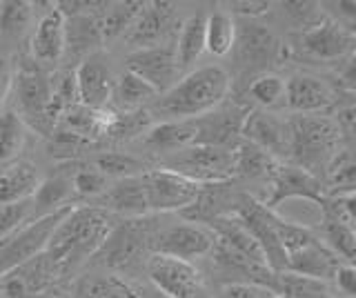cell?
Returning <instances> with one entry per match:
<instances>
[{"label": "cell", "instance_id": "cell-4", "mask_svg": "<svg viewBox=\"0 0 356 298\" xmlns=\"http://www.w3.org/2000/svg\"><path fill=\"white\" fill-rule=\"evenodd\" d=\"M14 112L22 118L27 127L38 134L49 136L54 131V120L49 118V98H51V76L42 72L36 63H22L14 72Z\"/></svg>", "mask_w": 356, "mask_h": 298}, {"label": "cell", "instance_id": "cell-35", "mask_svg": "<svg viewBox=\"0 0 356 298\" xmlns=\"http://www.w3.org/2000/svg\"><path fill=\"white\" fill-rule=\"evenodd\" d=\"M274 294L281 298H330V290L323 281L305 279V276L296 274H276V287Z\"/></svg>", "mask_w": 356, "mask_h": 298}, {"label": "cell", "instance_id": "cell-16", "mask_svg": "<svg viewBox=\"0 0 356 298\" xmlns=\"http://www.w3.org/2000/svg\"><path fill=\"white\" fill-rule=\"evenodd\" d=\"M176 25V5L174 3H145V9L136 23L125 34L127 42L136 49H149L165 45Z\"/></svg>", "mask_w": 356, "mask_h": 298}, {"label": "cell", "instance_id": "cell-2", "mask_svg": "<svg viewBox=\"0 0 356 298\" xmlns=\"http://www.w3.org/2000/svg\"><path fill=\"white\" fill-rule=\"evenodd\" d=\"M229 90V74L218 65H207L189 72L172 90L161 94L154 109L165 116V120H194L225 103Z\"/></svg>", "mask_w": 356, "mask_h": 298}, {"label": "cell", "instance_id": "cell-31", "mask_svg": "<svg viewBox=\"0 0 356 298\" xmlns=\"http://www.w3.org/2000/svg\"><path fill=\"white\" fill-rule=\"evenodd\" d=\"M27 142V125L14 109H0V167L18 160Z\"/></svg>", "mask_w": 356, "mask_h": 298}, {"label": "cell", "instance_id": "cell-19", "mask_svg": "<svg viewBox=\"0 0 356 298\" xmlns=\"http://www.w3.org/2000/svg\"><path fill=\"white\" fill-rule=\"evenodd\" d=\"M285 105L298 114H318L334 103L332 87L316 76L296 74L285 83Z\"/></svg>", "mask_w": 356, "mask_h": 298}, {"label": "cell", "instance_id": "cell-14", "mask_svg": "<svg viewBox=\"0 0 356 298\" xmlns=\"http://www.w3.org/2000/svg\"><path fill=\"white\" fill-rule=\"evenodd\" d=\"M300 47L318 60H341L345 56H352L354 31L343 23L325 18L314 25H307L300 36Z\"/></svg>", "mask_w": 356, "mask_h": 298}, {"label": "cell", "instance_id": "cell-30", "mask_svg": "<svg viewBox=\"0 0 356 298\" xmlns=\"http://www.w3.org/2000/svg\"><path fill=\"white\" fill-rule=\"evenodd\" d=\"M140 234L134 227H114L109 238L105 240V245L100 247V251L107 254L105 263L114 265V267H127V265H131L140 254Z\"/></svg>", "mask_w": 356, "mask_h": 298}, {"label": "cell", "instance_id": "cell-20", "mask_svg": "<svg viewBox=\"0 0 356 298\" xmlns=\"http://www.w3.org/2000/svg\"><path fill=\"white\" fill-rule=\"evenodd\" d=\"M339 265L341 260L325 247L321 236H314L305 245H300L292 254H287L285 272L325 283L327 279H334V272H337Z\"/></svg>", "mask_w": 356, "mask_h": 298}, {"label": "cell", "instance_id": "cell-32", "mask_svg": "<svg viewBox=\"0 0 356 298\" xmlns=\"http://www.w3.org/2000/svg\"><path fill=\"white\" fill-rule=\"evenodd\" d=\"M236 23L227 12H214L205 18V51L211 56H227L236 42Z\"/></svg>", "mask_w": 356, "mask_h": 298}, {"label": "cell", "instance_id": "cell-40", "mask_svg": "<svg viewBox=\"0 0 356 298\" xmlns=\"http://www.w3.org/2000/svg\"><path fill=\"white\" fill-rule=\"evenodd\" d=\"M354 160L350 151H339L334 160L327 167L330 183L334 187V192L330 196L337 194H354Z\"/></svg>", "mask_w": 356, "mask_h": 298}, {"label": "cell", "instance_id": "cell-36", "mask_svg": "<svg viewBox=\"0 0 356 298\" xmlns=\"http://www.w3.org/2000/svg\"><path fill=\"white\" fill-rule=\"evenodd\" d=\"M33 5L25 0L0 3V38H20L31 23Z\"/></svg>", "mask_w": 356, "mask_h": 298}, {"label": "cell", "instance_id": "cell-29", "mask_svg": "<svg viewBox=\"0 0 356 298\" xmlns=\"http://www.w3.org/2000/svg\"><path fill=\"white\" fill-rule=\"evenodd\" d=\"M205 14H196L192 18H187L181 34L176 38V58H178V67L187 69L203 56L205 51Z\"/></svg>", "mask_w": 356, "mask_h": 298}, {"label": "cell", "instance_id": "cell-10", "mask_svg": "<svg viewBox=\"0 0 356 298\" xmlns=\"http://www.w3.org/2000/svg\"><path fill=\"white\" fill-rule=\"evenodd\" d=\"M147 276L167 298H200L203 279L194 263L152 254L147 260Z\"/></svg>", "mask_w": 356, "mask_h": 298}, {"label": "cell", "instance_id": "cell-18", "mask_svg": "<svg viewBox=\"0 0 356 298\" xmlns=\"http://www.w3.org/2000/svg\"><path fill=\"white\" fill-rule=\"evenodd\" d=\"M78 105H85L89 109H103L107 107L111 90H114V76H111L109 65L100 56H87L74 72Z\"/></svg>", "mask_w": 356, "mask_h": 298}, {"label": "cell", "instance_id": "cell-11", "mask_svg": "<svg viewBox=\"0 0 356 298\" xmlns=\"http://www.w3.org/2000/svg\"><path fill=\"white\" fill-rule=\"evenodd\" d=\"M125 72L138 76L147 85H152L159 92V96L172 90L178 83V76H181L176 47L170 45V42L149 49H134L125 60Z\"/></svg>", "mask_w": 356, "mask_h": 298}, {"label": "cell", "instance_id": "cell-24", "mask_svg": "<svg viewBox=\"0 0 356 298\" xmlns=\"http://www.w3.org/2000/svg\"><path fill=\"white\" fill-rule=\"evenodd\" d=\"M103 207L100 209H109V212H116L120 216L127 218H140L147 216V201H145V190H143V181L140 176H127V179H118L111 187H107Z\"/></svg>", "mask_w": 356, "mask_h": 298}, {"label": "cell", "instance_id": "cell-43", "mask_svg": "<svg viewBox=\"0 0 356 298\" xmlns=\"http://www.w3.org/2000/svg\"><path fill=\"white\" fill-rule=\"evenodd\" d=\"M218 298H272V292L263 290V287H256V285L232 283L218 294Z\"/></svg>", "mask_w": 356, "mask_h": 298}, {"label": "cell", "instance_id": "cell-46", "mask_svg": "<svg viewBox=\"0 0 356 298\" xmlns=\"http://www.w3.org/2000/svg\"><path fill=\"white\" fill-rule=\"evenodd\" d=\"M229 9H232V14L256 18V16H263V14L270 12L272 3H267V0H259V3H256V0H252V3H229Z\"/></svg>", "mask_w": 356, "mask_h": 298}, {"label": "cell", "instance_id": "cell-33", "mask_svg": "<svg viewBox=\"0 0 356 298\" xmlns=\"http://www.w3.org/2000/svg\"><path fill=\"white\" fill-rule=\"evenodd\" d=\"M274 163L276 160L272 156H267L263 149H259L248 140H241L238 145H234L232 149L234 176H250V179H256V176L270 172Z\"/></svg>", "mask_w": 356, "mask_h": 298}, {"label": "cell", "instance_id": "cell-13", "mask_svg": "<svg viewBox=\"0 0 356 298\" xmlns=\"http://www.w3.org/2000/svg\"><path fill=\"white\" fill-rule=\"evenodd\" d=\"M234 47H236V60L243 78H250V74L261 76V72H265L270 65H276L283 56V45L272 36V31L256 25L245 27L241 34H236Z\"/></svg>", "mask_w": 356, "mask_h": 298}, {"label": "cell", "instance_id": "cell-37", "mask_svg": "<svg viewBox=\"0 0 356 298\" xmlns=\"http://www.w3.org/2000/svg\"><path fill=\"white\" fill-rule=\"evenodd\" d=\"M94 167L98 172H103L107 179H127V176H140V174H145L149 169L140 158L129 156V154H118V151H109V154H103V156H98Z\"/></svg>", "mask_w": 356, "mask_h": 298}, {"label": "cell", "instance_id": "cell-9", "mask_svg": "<svg viewBox=\"0 0 356 298\" xmlns=\"http://www.w3.org/2000/svg\"><path fill=\"white\" fill-rule=\"evenodd\" d=\"M267 181H270V196L265 198L263 205L272 212L289 201H303L321 207L327 196L316 174H309L292 163H274L272 169L267 172Z\"/></svg>", "mask_w": 356, "mask_h": 298}, {"label": "cell", "instance_id": "cell-47", "mask_svg": "<svg viewBox=\"0 0 356 298\" xmlns=\"http://www.w3.org/2000/svg\"><path fill=\"white\" fill-rule=\"evenodd\" d=\"M38 298H60L58 294H47V292H44V294H40Z\"/></svg>", "mask_w": 356, "mask_h": 298}, {"label": "cell", "instance_id": "cell-38", "mask_svg": "<svg viewBox=\"0 0 356 298\" xmlns=\"http://www.w3.org/2000/svg\"><path fill=\"white\" fill-rule=\"evenodd\" d=\"M245 96H248L254 105L274 107L276 103H281L285 96V81L276 74H261V76H256V78H252Z\"/></svg>", "mask_w": 356, "mask_h": 298}, {"label": "cell", "instance_id": "cell-45", "mask_svg": "<svg viewBox=\"0 0 356 298\" xmlns=\"http://www.w3.org/2000/svg\"><path fill=\"white\" fill-rule=\"evenodd\" d=\"M11 87H14V65L7 56H0V109L7 103Z\"/></svg>", "mask_w": 356, "mask_h": 298}, {"label": "cell", "instance_id": "cell-1", "mask_svg": "<svg viewBox=\"0 0 356 298\" xmlns=\"http://www.w3.org/2000/svg\"><path fill=\"white\" fill-rule=\"evenodd\" d=\"M111 229H114V223L105 209L74 205L67 218L56 227L44 254L54 260L63 279L76 272L85 260L96 256L109 238Z\"/></svg>", "mask_w": 356, "mask_h": 298}, {"label": "cell", "instance_id": "cell-28", "mask_svg": "<svg viewBox=\"0 0 356 298\" xmlns=\"http://www.w3.org/2000/svg\"><path fill=\"white\" fill-rule=\"evenodd\" d=\"M145 9V3L140 0H120V3H107L100 16V34L103 42H111L120 36H125L136 23V18Z\"/></svg>", "mask_w": 356, "mask_h": 298}, {"label": "cell", "instance_id": "cell-42", "mask_svg": "<svg viewBox=\"0 0 356 298\" xmlns=\"http://www.w3.org/2000/svg\"><path fill=\"white\" fill-rule=\"evenodd\" d=\"M87 298H140V294L118 276H103L89 285Z\"/></svg>", "mask_w": 356, "mask_h": 298}, {"label": "cell", "instance_id": "cell-15", "mask_svg": "<svg viewBox=\"0 0 356 298\" xmlns=\"http://www.w3.org/2000/svg\"><path fill=\"white\" fill-rule=\"evenodd\" d=\"M241 134L245 140L263 149L272 158H289V127L287 120H281L270 112H250L243 120Z\"/></svg>", "mask_w": 356, "mask_h": 298}, {"label": "cell", "instance_id": "cell-26", "mask_svg": "<svg viewBox=\"0 0 356 298\" xmlns=\"http://www.w3.org/2000/svg\"><path fill=\"white\" fill-rule=\"evenodd\" d=\"M156 98H159V92L152 85H147L143 78L129 72H122L114 81V90H111L109 101H114L118 112L131 114V112H140L145 105H149Z\"/></svg>", "mask_w": 356, "mask_h": 298}, {"label": "cell", "instance_id": "cell-21", "mask_svg": "<svg viewBox=\"0 0 356 298\" xmlns=\"http://www.w3.org/2000/svg\"><path fill=\"white\" fill-rule=\"evenodd\" d=\"M65 56V16L56 7L44 12L31 36V58L36 65H56Z\"/></svg>", "mask_w": 356, "mask_h": 298}, {"label": "cell", "instance_id": "cell-5", "mask_svg": "<svg viewBox=\"0 0 356 298\" xmlns=\"http://www.w3.org/2000/svg\"><path fill=\"white\" fill-rule=\"evenodd\" d=\"M72 209L74 205H65L51 214L31 218L22 227H18L14 234L0 240V276L44 254L56 227L63 223Z\"/></svg>", "mask_w": 356, "mask_h": 298}, {"label": "cell", "instance_id": "cell-34", "mask_svg": "<svg viewBox=\"0 0 356 298\" xmlns=\"http://www.w3.org/2000/svg\"><path fill=\"white\" fill-rule=\"evenodd\" d=\"M321 229H323V242L325 247L337 256L341 263H354V245H356V234L354 227L337 223V220L321 218Z\"/></svg>", "mask_w": 356, "mask_h": 298}, {"label": "cell", "instance_id": "cell-3", "mask_svg": "<svg viewBox=\"0 0 356 298\" xmlns=\"http://www.w3.org/2000/svg\"><path fill=\"white\" fill-rule=\"evenodd\" d=\"M289 127V158L296 167L309 174L327 169L341 145V125L325 116L298 114L287 120Z\"/></svg>", "mask_w": 356, "mask_h": 298}, {"label": "cell", "instance_id": "cell-6", "mask_svg": "<svg viewBox=\"0 0 356 298\" xmlns=\"http://www.w3.org/2000/svg\"><path fill=\"white\" fill-rule=\"evenodd\" d=\"M161 169L194 181L198 185H218L234 179L232 147L214 145H189L176 154H170Z\"/></svg>", "mask_w": 356, "mask_h": 298}, {"label": "cell", "instance_id": "cell-39", "mask_svg": "<svg viewBox=\"0 0 356 298\" xmlns=\"http://www.w3.org/2000/svg\"><path fill=\"white\" fill-rule=\"evenodd\" d=\"M72 187H74V194L76 196H83V198H94L107 192L109 187V179L98 172L94 165H83L72 174Z\"/></svg>", "mask_w": 356, "mask_h": 298}, {"label": "cell", "instance_id": "cell-44", "mask_svg": "<svg viewBox=\"0 0 356 298\" xmlns=\"http://www.w3.org/2000/svg\"><path fill=\"white\" fill-rule=\"evenodd\" d=\"M334 281H337L339 292L345 294V298H354L356 294V272H354V265L348 263H341L337 272H334Z\"/></svg>", "mask_w": 356, "mask_h": 298}, {"label": "cell", "instance_id": "cell-25", "mask_svg": "<svg viewBox=\"0 0 356 298\" xmlns=\"http://www.w3.org/2000/svg\"><path fill=\"white\" fill-rule=\"evenodd\" d=\"M145 145L159 154H176L196 142V120H161L145 131Z\"/></svg>", "mask_w": 356, "mask_h": 298}, {"label": "cell", "instance_id": "cell-41", "mask_svg": "<svg viewBox=\"0 0 356 298\" xmlns=\"http://www.w3.org/2000/svg\"><path fill=\"white\" fill-rule=\"evenodd\" d=\"M33 218V203L31 198L9 205H0V240L14 234L18 227H22L27 220Z\"/></svg>", "mask_w": 356, "mask_h": 298}, {"label": "cell", "instance_id": "cell-12", "mask_svg": "<svg viewBox=\"0 0 356 298\" xmlns=\"http://www.w3.org/2000/svg\"><path fill=\"white\" fill-rule=\"evenodd\" d=\"M154 254H163V256L189 260L207 256L214 247V234L209 227L194 225V223H178L163 229L159 236L152 240Z\"/></svg>", "mask_w": 356, "mask_h": 298}, {"label": "cell", "instance_id": "cell-7", "mask_svg": "<svg viewBox=\"0 0 356 298\" xmlns=\"http://www.w3.org/2000/svg\"><path fill=\"white\" fill-rule=\"evenodd\" d=\"M232 214L241 220L245 229L252 234V238L259 242L267 267L274 274H283L287 258H285V249L281 245V238H278V229H276L278 214L250 196H241Z\"/></svg>", "mask_w": 356, "mask_h": 298}, {"label": "cell", "instance_id": "cell-23", "mask_svg": "<svg viewBox=\"0 0 356 298\" xmlns=\"http://www.w3.org/2000/svg\"><path fill=\"white\" fill-rule=\"evenodd\" d=\"M100 34V16L98 14H76L65 18V51L74 56H94L103 47Z\"/></svg>", "mask_w": 356, "mask_h": 298}, {"label": "cell", "instance_id": "cell-22", "mask_svg": "<svg viewBox=\"0 0 356 298\" xmlns=\"http://www.w3.org/2000/svg\"><path fill=\"white\" fill-rule=\"evenodd\" d=\"M38 167L29 160H14L0 167V205L27 201L40 185Z\"/></svg>", "mask_w": 356, "mask_h": 298}, {"label": "cell", "instance_id": "cell-17", "mask_svg": "<svg viewBox=\"0 0 356 298\" xmlns=\"http://www.w3.org/2000/svg\"><path fill=\"white\" fill-rule=\"evenodd\" d=\"M250 114L248 107L220 103L209 114L194 118L196 120V142L194 145H214L227 147L234 136L241 134L243 120Z\"/></svg>", "mask_w": 356, "mask_h": 298}, {"label": "cell", "instance_id": "cell-27", "mask_svg": "<svg viewBox=\"0 0 356 298\" xmlns=\"http://www.w3.org/2000/svg\"><path fill=\"white\" fill-rule=\"evenodd\" d=\"M74 187H72V174H65L63 169L56 172L49 179L40 181L36 194L31 196L33 203V218L51 214L65 205H72Z\"/></svg>", "mask_w": 356, "mask_h": 298}, {"label": "cell", "instance_id": "cell-8", "mask_svg": "<svg viewBox=\"0 0 356 298\" xmlns=\"http://www.w3.org/2000/svg\"><path fill=\"white\" fill-rule=\"evenodd\" d=\"M140 181L149 214H167L189 209L198 201L200 190H203V185L167 169H147L145 174H140Z\"/></svg>", "mask_w": 356, "mask_h": 298}]
</instances>
